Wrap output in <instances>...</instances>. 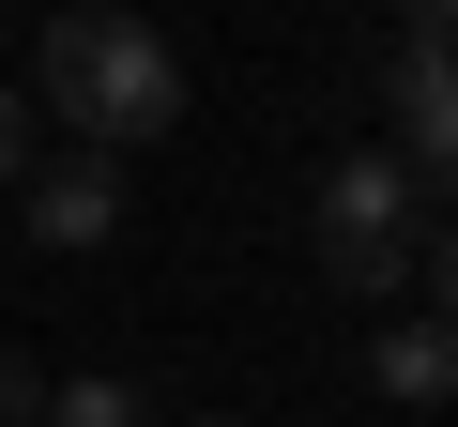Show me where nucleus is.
<instances>
[{"instance_id":"obj_6","label":"nucleus","mask_w":458,"mask_h":427,"mask_svg":"<svg viewBox=\"0 0 458 427\" xmlns=\"http://www.w3.org/2000/svg\"><path fill=\"white\" fill-rule=\"evenodd\" d=\"M47 427H153V397L123 366H77V381H47Z\"/></svg>"},{"instance_id":"obj_3","label":"nucleus","mask_w":458,"mask_h":427,"mask_svg":"<svg viewBox=\"0 0 458 427\" xmlns=\"http://www.w3.org/2000/svg\"><path fill=\"white\" fill-rule=\"evenodd\" d=\"M382 107H397V168L443 183V168H458V31H412V46L382 62Z\"/></svg>"},{"instance_id":"obj_2","label":"nucleus","mask_w":458,"mask_h":427,"mask_svg":"<svg viewBox=\"0 0 458 427\" xmlns=\"http://www.w3.org/2000/svg\"><path fill=\"white\" fill-rule=\"evenodd\" d=\"M412 245H428V183L397 153H336L321 168V275L336 290H412Z\"/></svg>"},{"instance_id":"obj_4","label":"nucleus","mask_w":458,"mask_h":427,"mask_svg":"<svg viewBox=\"0 0 458 427\" xmlns=\"http://www.w3.org/2000/svg\"><path fill=\"white\" fill-rule=\"evenodd\" d=\"M16 198H31V245H77V260L123 230V168H107V153H62V168H31Z\"/></svg>"},{"instance_id":"obj_10","label":"nucleus","mask_w":458,"mask_h":427,"mask_svg":"<svg viewBox=\"0 0 458 427\" xmlns=\"http://www.w3.org/2000/svg\"><path fill=\"white\" fill-rule=\"evenodd\" d=\"M412 31H458V0H412Z\"/></svg>"},{"instance_id":"obj_1","label":"nucleus","mask_w":458,"mask_h":427,"mask_svg":"<svg viewBox=\"0 0 458 427\" xmlns=\"http://www.w3.org/2000/svg\"><path fill=\"white\" fill-rule=\"evenodd\" d=\"M31 107L77 122V153H138L183 122V46L123 0H62L47 16V62H31Z\"/></svg>"},{"instance_id":"obj_7","label":"nucleus","mask_w":458,"mask_h":427,"mask_svg":"<svg viewBox=\"0 0 458 427\" xmlns=\"http://www.w3.org/2000/svg\"><path fill=\"white\" fill-rule=\"evenodd\" d=\"M412 275H428V306H443V336H458V214H443L428 245H412Z\"/></svg>"},{"instance_id":"obj_5","label":"nucleus","mask_w":458,"mask_h":427,"mask_svg":"<svg viewBox=\"0 0 458 427\" xmlns=\"http://www.w3.org/2000/svg\"><path fill=\"white\" fill-rule=\"evenodd\" d=\"M367 366H382V397H412V412H428V397H458V336H443V321H397Z\"/></svg>"},{"instance_id":"obj_9","label":"nucleus","mask_w":458,"mask_h":427,"mask_svg":"<svg viewBox=\"0 0 458 427\" xmlns=\"http://www.w3.org/2000/svg\"><path fill=\"white\" fill-rule=\"evenodd\" d=\"M0 183H31V92H0Z\"/></svg>"},{"instance_id":"obj_8","label":"nucleus","mask_w":458,"mask_h":427,"mask_svg":"<svg viewBox=\"0 0 458 427\" xmlns=\"http://www.w3.org/2000/svg\"><path fill=\"white\" fill-rule=\"evenodd\" d=\"M0 427H47V366L31 351H0Z\"/></svg>"}]
</instances>
